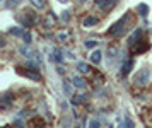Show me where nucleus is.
Listing matches in <instances>:
<instances>
[{"label":"nucleus","instance_id":"nucleus-24","mask_svg":"<svg viewBox=\"0 0 152 128\" xmlns=\"http://www.w3.org/2000/svg\"><path fill=\"white\" fill-rule=\"evenodd\" d=\"M89 125H91V127H99V121H97V120H91Z\"/></svg>","mask_w":152,"mask_h":128},{"label":"nucleus","instance_id":"nucleus-4","mask_svg":"<svg viewBox=\"0 0 152 128\" xmlns=\"http://www.w3.org/2000/svg\"><path fill=\"white\" fill-rule=\"evenodd\" d=\"M15 72H17V74H21V75H24V77H28V79H31V80H34V82H39V80H41V75L38 74L34 68L15 67Z\"/></svg>","mask_w":152,"mask_h":128},{"label":"nucleus","instance_id":"nucleus-5","mask_svg":"<svg viewBox=\"0 0 152 128\" xmlns=\"http://www.w3.org/2000/svg\"><path fill=\"white\" fill-rule=\"evenodd\" d=\"M142 36H144V31H142L140 27H137V29L133 31V34L128 38V45H130V46H133L137 41H142Z\"/></svg>","mask_w":152,"mask_h":128},{"label":"nucleus","instance_id":"nucleus-23","mask_svg":"<svg viewBox=\"0 0 152 128\" xmlns=\"http://www.w3.org/2000/svg\"><path fill=\"white\" fill-rule=\"evenodd\" d=\"M19 4V0H9V4H7V7H12V5H17Z\"/></svg>","mask_w":152,"mask_h":128},{"label":"nucleus","instance_id":"nucleus-2","mask_svg":"<svg viewBox=\"0 0 152 128\" xmlns=\"http://www.w3.org/2000/svg\"><path fill=\"white\" fill-rule=\"evenodd\" d=\"M17 20L21 22L22 26H26V27H33L38 22V15L33 12H29V10H24L22 14H19L17 15Z\"/></svg>","mask_w":152,"mask_h":128},{"label":"nucleus","instance_id":"nucleus-18","mask_svg":"<svg viewBox=\"0 0 152 128\" xmlns=\"http://www.w3.org/2000/svg\"><path fill=\"white\" fill-rule=\"evenodd\" d=\"M10 34H12V36H21L22 38V34L24 33H22L21 27H12V29H10Z\"/></svg>","mask_w":152,"mask_h":128},{"label":"nucleus","instance_id":"nucleus-17","mask_svg":"<svg viewBox=\"0 0 152 128\" xmlns=\"http://www.w3.org/2000/svg\"><path fill=\"white\" fill-rule=\"evenodd\" d=\"M77 70H80L82 74H87V72H91L89 65H86V63H77Z\"/></svg>","mask_w":152,"mask_h":128},{"label":"nucleus","instance_id":"nucleus-19","mask_svg":"<svg viewBox=\"0 0 152 128\" xmlns=\"http://www.w3.org/2000/svg\"><path fill=\"white\" fill-rule=\"evenodd\" d=\"M96 46H97V41H94V39H87L86 41V48L92 50V48H96Z\"/></svg>","mask_w":152,"mask_h":128},{"label":"nucleus","instance_id":"nucleus-8","mask_svg":"<svg viewBox=\"0 0 152 128\" xmlns=\"http://www.w3.org/2000/svg\"><path fill=\"white\" fill-rule=\"evenodd\" d=\"M118 4V0H104L103 4H101V9H103V10H111V9H113V7L116 5Z\"/></svg>","mask_w":152,"mask_h":128},{"label":"nucleus","instance_id":"nucleus-6","mask_svg":"<svg viewBox=\"0 0 152 128\" xmlns=\"http://www.w3.org/2000/svg\"><path fill=\"white\" fill-rule=\"evenodd\" d=\"M132 68H133V58H128V60L121 65V75H123V77H126V75L132 72Z\"/></svg>","mask_w":152,"mask_h":128},{"label":"nucleus","instance_id":"nucleus-1","mask_svg":"<svg viewBox=\"0 0 152 128\" xmlns=\"http://www.w3.org/2000/svg\"><path fill=\"white\" fill-rule=\"evenodd\" d=\"M128 20H130V12H126L123 17H121V19H118L115 24H111L110 29H108V34H110V36H116V38H118V36H123V34L128 31V29H126Z\"/></svg>","mask_w":152,"mask_h":128},{"label":"nucleus","instance_id":"nucleus-20","mask_svg":"<svg viewBox=\"0 0 152 128\" xmlns=\"http://www.w3.org/2000/svg\"><path fill=\"white\" fill-rule=\"evenodd\" d=\"M29 125H45V121H43L41 118H33V120L29 121Z\"/></svg>","mask_w":152,"mask_h":128},{"label":"nucleus","instance_id":"nucleus-12","mask_svg":"<svg viewBox=\"0 0 152 128\" xmlns=\"http://www.w3.org/2000/svg\"><path fill=\"white\" fill-rule=\"evenodd\" d=\"M72 84H74L75 87H79V89L86 87V80H84L82 77H74V79H72Z\"/></svg>","mask_w":152,"mask_h":128},{"label":"nucleus","instance_id":"nucleus-27","mask_svg":"<svg viewBox=\"0 0 152 128\" xmlns=\"http://www.w3.org/2000/svg\"><path fill=\"white\" fill-rule=\"evenodd\" d=\"M62 2H65V0H62Z\"/></svg>","mask_w":152,"mask_h":128},{"label":"nucleus","instance_id":"nucleus-11","mask_svg":"<svg viewBox=\"0 0 152 128\" xmlns=\"http://www.w3.org/2000/svg\"><path fill=\"white\" fill-rule=\"evenodd\" d=\"M137 14H140L142 17H145V15L149 14V7H147V4H138L137 5Z\"/></svg>","mask_w":152,"mask_h":128},{"label":"nucleus","instance_id":"nucleus-15","mask_svg":"<svg viewBox=\"0 0 152 128\" xmlns=\"http://www.w3.org/2000/svg\"><path fill=\"white\" fill-rule=\"evenodd\" d=\"M31 4H33L36 9H45V7H46V0H31Z\"/></svg>","mask_w":152,"mask_h":128},{"label":"nucleus","instance_id":"nucleus-26","mask_svg":"<svg viewBox=\"0 0 152 128\" xmlns=\"http://www.w3.org/2000/svg\"><path fill=\"white\" fill-rule=\"evenodd\" d=\"M94 2H96V4H97V5H101V4H103V2H104V0H94Z\"/></svg>","mask_w":152,"mask_h":128},{"label":"nucleus","instance_id":"nucleus-25","mask_svg":"<svg viewBox=\"0 0 152 128\" xmlns=\"http://www.w3.org/2000/svg\"><path fill=\"white\" fill-rule=\"evenodd\" d=\"M70 19V14L69 12H63V20H65V22H67V20Z\"/></svg>","mask_w":152,"mask_h":128},{"label":"nucleus","instance_id":"nucleus-16","mask_svg":"<svg viewBox=\"0 0 152 128\" xmlns=\"http://www.w3.org/2000/svg\"><path fill=\"white\" fill-rule=\"evenodd\" d=\"M86 101V96L84 94H75L74 96V99H72V104H80V102Z\"/></svg>","mask_w":152,"mask_h":128},{"label":"nucleus","instance_id":"nucleus-7","mask_svg":"<svg viewBox=\"0 0 152 128\" xmlns=\"http://www.w3.org/2000/svg\"><path fill=\"white\" fill-rule=\"evenodd\" d=\"M51 61H55V63H62L63 61V53H62L60 48H55L51 51Z\"/></svg>","mask_w":152,"mask_h":128},{"label":"nucleus","instance_id":"nucleus-9","mask_svg":"<svg viewBox=\"0 0 152 128\" xmlns=\"http://www.w3.org/2000/svg\"><path fill=\"white\" fill-rule=\"evenodd\" d=\"M138 45H140V46H135V53H145V51L151 48V45H149L147 41H140Z\"/></svg>","mask_w":152,"mask_h":128},{"label":"nucleus","instance_id":"nucleus-22","mask_svg":"<svg viewBox=\"0 0 152 128\" xmlns=\"http://www.w3.org/2000/svg\"><path fill=\"white\" fill-rule=\"evenodd\" d=\"M63 91H65V94H70V92H72V89H70V84H69V82L65 84V87H63Z\"/></svg>","mask_w":152,"mask_h":128},{"label":"nucleus","instance_id":"nucleus-21","mask_svg":"<svg viewBox=\"0 0 152 128\" xmlns=\"http://www.w3.org/2000/svg\"><path fill=\"white\" fill-rule=\"evenodd\" d=\"M22 39L26 41L28 45H29V43H31V34H29V31H26V33L22 34Z\"/></svg>","mask_w":152,"mask_h":128},{"label":"nucleus","instance_id":"nucleus-14","mask_svg":"<svg viewBox=\"0 0 152 128\" xmlns=\"http://www.w3.org/2000/svg\"><path fill=\"white\" fill-rule=\"evenodd\" d=\"M91 61H92V63H99V61H101V51H99V50H96L94 53L91 55Z\"/></svg>","mask_w":152,"mask_h":128},{"label":"nucleus","instance_id":"nucleus-3","mask_svg":"<svg viewBox=\"0 0 152 128\" xmlns=\"http://www.w3.org/2000/svg\"><path fill=\"white\" fill-rule=\"evenodd\" d=\"M149 80H151V70L149 68H142L140 72H137L135 79H133V84L138 86V87H145L149 84Z\"/></svg>","mask_w":152,"mask_h":128},{"label":"nucleus","instance_id":"nucleus-13","mask_svg":"<svg viewBox=\"0 0 152 128\" xmlns=\"http://www.w3.org/2000/svg\"><path fill=\"white\" fill-rule=\"evenodd\" d=\"M10 97H12V94H10V92H5V94L2 96V108H7L9 104H10V101H12Z\"/></svg>","mask_w":152,"mask_h":128},{"label":"nucleus","instance_id":"nucleus-10","mask_svg":"<svg viewBox=\"0 0 152 128\" xmlns=\"http://www.w3.org/2000/svg\"><path fill=\"white\" fill-rule=\"evenodd\" d=\"M96 24H97V19L96 17H92V15H91V17H86V19L82 20L84 27H92V26H96Z\"/></svg>","mask_w":152,"mask_h":128}]
</instances>
